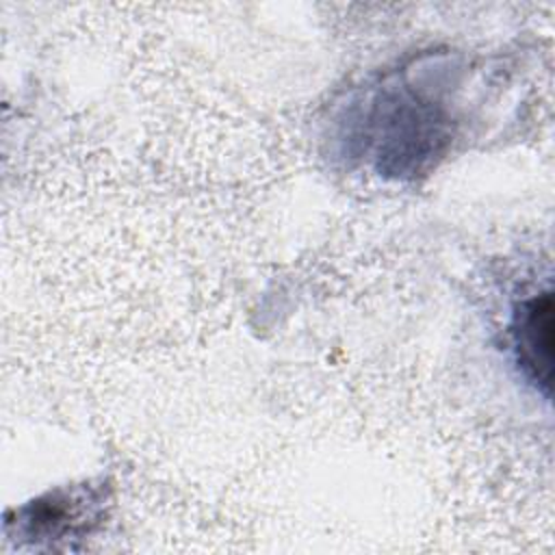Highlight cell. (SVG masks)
I'll use <instances>...</instances> for the list:
<instances>
[{
  "instance_id": "cell-1",
  "label": "cell",
  "mask_w": 555,
  "mask_h": 555,
  "mask_svg": "<svg viewBox=\"0 0 555 555\" xmlns=\"http://www.w3.org/2000/svg\"><path fill=\"white\" fill-rule=\"evenodd\" d=\"M514 345L520 366L527 375L544 388L551 390V369H553V297L542 293L518 306L514 319Z\"/></svg>"
}]
</instances>
